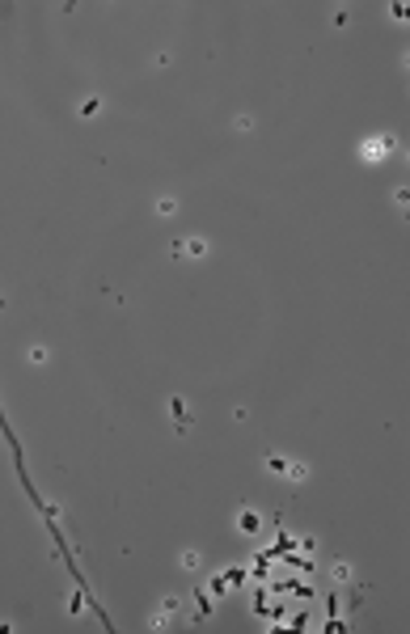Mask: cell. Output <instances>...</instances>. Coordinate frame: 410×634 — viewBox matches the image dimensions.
Masks as SVG:
<instances>
[{
    "label": "cell",
    "instance_id": "cell-1",
    "mask_svg": "<svg viewBox=\"0 0 410 634\" xmlns=\"http://www.w3.org/2000/svg\"><path fill=\"white\" fill-rule=\"evenodd\" d=\"M170 254L174 258H203L208 254V241H199V237L195 241H178V245H170Z\"/></svg>",
    "mask_w": 410,
    "mask_h": 634
},
{
    "label": "cell",
    "instance_id": "cell-2",
    "mask_svg": "<svg viewBox=\"0 0 410 634\" xmlns=\"http://www.w3.org/2000/svg\"><path fill=\"white\" fill-rule=\"evenodd\" d=\"M237 524H241V533H258V529H262V516H258V512H250V508H245V512L237 516Z\"/></svg>",
    "mask_w": 410,
    "mask_h": 634
},
{
    "label": "cell",
    "instance_id": "cell-3",
    "mask_svg": "<svg viewBox=\"0 0 410 634\" xmlns=\"http://www.w3.org/2000/svg\"><path fill=\"white\" fill-rule=\"evenodd\" d=\"M170 410H174V423H178V432H186V427H190V414H186L182 398H174V402H170Z\"/></svg>",
    "mask_w": 410,
    "mask_h": 634
},
{
    "label": "cell",
    "instance_id": "cell-4",
    "mask_svg": "<svg viewBox=\"0 0 410 634\" xmlns=\"http://www.w3.org/2000/svg\"><path fill=\"white\" fill-rule=\"evenodd\" d=\"M389 144H393V140H377V144L368 140V144H364V161H381V157H385V148H389Z\"/></svg>",
    "mask_w": 410,
    "mask_h": 634
},
{
    "label": "cell",
    "instance_id": "cell-5",
    "mask_svg": "<svg viewBox=\"0 0 410 634\" xmlns=\"http://www.w3.org/2000/svg\"><path fill=\"white\" fill-rule=\"evenodd\" d=\"M330 575H334V583H347V579H351V567H347V562H334Z\"/></svg>",
    "mask_w": 410,
    "mask_h": 634
},
{
    "label": "cell",
    "instance_id": "cell-6",
    "mask_svg": "<svg viewBox=\"0 0 410 634\" xmlns=\"http://www.w3.org/2000/svg\"><path fill=\"white\" fill-rule=\"evenodd\" d=\"M267 470L271 474H288V461L283 457H267Z\"/></svg>",
    "mask_w": 410,
    "mask_h": 634
},
{
    "label": "cell",
    "instance_id": "cell-7",
    "mask_svg": "<svg viewBox=\"0 0 410 634\" xmlns=\"http://www.w3.org/2000/svg\"><path fill=\"white\" fill-rule=\"evenodd\" d=\"M288 478H292V482H305L309 470H305V465H288Z\"/></svg>",
    "mask_w": 410,
    "mask_h": 634
},
{
    "label": "cell",
    "instance_id": "cell-8",
    "mask_svg": "<svg viewBox=\"0 0 410 634\" xmlns=\"http://www.w3.org/2000/svg\"><path fill=\"white\" fill-rule=\"evenodd\" d=\"M98 106H102V98H85V106H80V114H85V118H89V114H98Z\"/></svg>",
    "mask_w": 410,
    "mask_h": 634
},
{
    "label": "cell",
    "instance_id": "cell-9",
    "mask_svg": "<svg viewBox=\"0 0 410 634\" xmlns=\"http://www.w3.org/2000/svg\"><path fill=\"white\" fill-rule=\"evenodd\" d=\"M156 212H161V216H174L178 203H174V199H161V203H156Z\"/></svg>",
    "mask_w": 410,
    "mask_h": 634
},
{
    "label": "cell",
    "instance_id": "cell-10",
    "mask_svg": "<svg viewBox=\"0 0 410 634\" xmlns=\"http://www.w3.org/2000/svg\"><path fill=\"white\" fill-rule=\"evenodd\" d=\"M182 567H186V571L199 567V554H195V550H186V554H182Z\"/></svg>",
    "mask_w": 410,
    "mask_h": 634
},
{
    "label": "cell",
    "instance_id": "cell-11",
    "mask_svg": "<svg viewBox=\"0 0 410 634\" xmlns=\"http://www.w3.org/2000/svg\"><path fill=\"white\" fill-rule=\"evenodd\" d=\"M174 613H178V601H174V596H170V601H161V617H174Z\"/></svg>",
    "mask_w": 410,
    "mask_h": 634
}]
</instances>
